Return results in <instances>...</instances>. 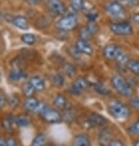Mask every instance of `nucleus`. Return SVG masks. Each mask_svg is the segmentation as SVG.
<instances>
[{
  "label": "nucleus",
  "mask_w": 139,
  "mask_h": 146,
  "mask_svg": "<svg viewBox=\"0 0 139 146\" xmlns=\"http://www.w3.org/2000/svg\"><path fill=\"white\" fill-rule=\"evenodd\" d=\"M7 146H18V145H17V142L15 141V139L9 138L7 139Z\"/></svg>",
  "instance_id": "39"
},
{
  "label": "nucleus",
  "mask_w": 139,
  "mask_h": 146,
  "mask_svg": "<svg viewBox=\"0 0 139 146\" xmlns=\"http://www.w3.org/2000/svg\"><path fill=\"white\" fill-rule=\"evenodd\" d=\"M27 77V75L25 73L24 70L21 68H14L12 69L10 74H9V78H10V80H12V81H21L23 79Z\"/></svg>",
  "instance_id": "18"
},
{
  "label": "nucleus",
  "mask_w": 139,
  "mask_h": 146,
  "mask_svg": "<svg viewBox=\"0 0 139 146\" xmlns=\"http://www.w3.org/2000/svg\"><path fill=\"white\" fill-rule=\"evenodd\" d=\"M108 146H125V145H124V143L121 140H119V139H112L110 141V143L108 144Z\"/></svg>",
  "instance_id": "37"
},
{
  "label": "nucleus",
  "mask_w": 139,
  "mask_h": 146,
  "mask_svg": "<svg viewBox=\"0 0 139 146\" xmlns=\"http://www.w3.org/2000/svg\"><path fill=\"white\" fill-rule=\"evenodd\" d=\"M126 67L131 73L136 76H139V60H130Z\"/></svg>",
  "instance_id": "27"
},
{
  "label": "nucleus",
  "mask_w": 139,
  "mask_h": 146,
  "mask_svg": "<svg viewBox=\"0 0 139 146\" xmlns=\"http://www.w3.org/2000/svg\"><path fill=\"white\" fill-rule=\"evenodd\" d=\"M40 116H41L44 122L49 123V124H59V123H61L63 121L62 114L57 109H53V108H50V107H47V109Z\"/></svg>",
  "instance_id": "4"
},
{
  "label": "nucleus",
  "mask_w": 139,
  "mask_h": 146,
  "mask_svg": "<svg viewBox=\"0 0 139 146\" xmlns=\"http://www.w3.org/2000/svg\"><path fill=\"white\" fill-rule=\"evenodd\" d=\"M14 123L18 127H26V126H28L30 124V117L25 115V114H21V115H18V116L14 117Z\"/></svg>",
  "instance_id": "22"
},
{
  "label": "nucleus",
  "mask_w": 139,
  "mask_h": 146,
  "mask_svg": "<svg viewBox=\"0 0 139 146\" xmlns=\"http://www.w3.org/2000/svg\"><path fill=\"white\" fill-rule=\"evenodd\" d=\"M115 60L118 64L122 65V66H125V65H127V63L130 62V57H128V54H127L123 49L119 48L118 52L116 54Z\"/></svg>",
  "instance_id": "19"
},
{
  "label": "nucleus",
  "mask_w": 139,
  "mask_h": 146,
  "mask_svg": "<svg viewBox=\"0 0 139 146\" xmlns=\"http://www.w3.org/2000/svg\"><path fill=\"white\" fill-rule=\"evenodd\" d=\"M86 124L89 128H103L104 126H106L108 124V121L104 117L103 115L98 113H89L86 117Z\"/></svg>",
  "instance_id": "6"
},
{
  "label": "nucleus",
  "mask_w": 139,
  "mask_h": 146,
  "mask_svg": "<svg viewBox=\"0 0 139 146\" xmlns=\"http://www.w3.org/2000/svg\"><path fill=\"white\" fill-rule=\"evenodd\" d=\"M11 23H12L15 27H17V28H19V29H23V30H26V29L29 28V23L25 16L18 15V16L12 17Z\"/></svg>",
  "instance_id": "14"
},
{
  "label": "nucleus",
  "mask_w": 139,
  "mask_h": 146,
  "mask_svg": "<svg viewBox=\"0 0 139 146\" xmlns=\"http://www.w3.org/2000/svg\"><path fill=\"white\" fill-rule=\"evenodd\" d=\"M5 104H8V98L5 96V94L3 93V91L0 90V109L3 108Z\"/></svg>",
  "instance_id": "35"
},
{
  "label": "nucleus",
  "mask_w": 139,
  "mask_h": 146,
  "mask_svg": "<svg viewBox=\"0 0 139 146\" xmlns=\"http://www.w3.org/2000/svg\"><path fill=\"white\" fill-rule=\"evenodd\" d=\"M133 146H139V140H135L133 142Z\"/></svg>",
  "instance_id": "42"
},
{
  "label": "nucleus",
  "mask_w": 139,
  "mask_h": 146,
  "mask_svg": "<svg viewBox=\"0 0 139 146\" xmlns=\"http://www.w3.org/2000/svg\"><path fill=\"white\" fill-rule=\"evenodd\" d=\"M46 137L44 133H37L32 140L31 146H45Z\"/></svg>",
  "instance_id": "26"
},
{
  "label": "nucleus",
  "mask_w": 139,
  "mask_h": 146,
  "mask_svg": "<svg viewBox=\"0 0 139 146\" xmlns=\"http://www.w3.org/2000/svg\"><path fill=\"white\" fill-rule=\"evenodd\" d=\"M96 31H98V26L95 25V23H89L87 26L82 27V30H80V32H79L80 38L88 41L93 36Z\"/></svg>",
  "instance_id": "10"
},
{
  "label": "nucleus",
  "mask_w": 139,
  "mask_h": 146,
  "mask_svg": "<svg viewBox=\"0 0 139 146\" xmlns=\"http://www.w3.org/2000/svg\"><path fill=\"white\" fill-rule=\"evenodd\" d=\"M55 146H64V145H55Z\"/></svg>",
  "instance_id": "43"
},
{
  "label": "nucleus",
  "mask_w": 139,
  "mask_h": 146,
  "mask_svg": "<svg viewBox=\"0 0 139 146\" xmlns=\"http://www.w3.org/2000/svg\"><path fill=\"white\" fill-rule=\"evenodd\" d=\"M63 111H64V113L62 115V117H63V119H64L65 122L70 123L75 118V111H74V109L72 107H66Z\"/></svg>",
  "instance_id": "29"
},
{
  "label": "nucleus",
  "mask_w": 139,
  "mask_h": 146,
  "mask_svg": "<svg viewBox=\"0 0 139 146\" xmlns=\"http://www.w3.org/2000/svg\"><path fill=\"white\" fill-rule=\"evenodd\" d=\"M86 17L87 19L89 21V23H94L98 17V14L96 12H94V11H89V12L86 13Z\"/></svg>",
  "instance_id": "33"
},
{
  "label": "nucleus",
  "mask_w": 139,
  "mask_h": 146,
  "mask_svg": "<svg viewBox=\"0 0 139 146\" xmlns=\"http://www.w3.org/2000/svg\"><path fill=\"white\" fill-rule=\"evenodd\" d=\"M89 82L85 77H78L75 79L73 84L69 88V92L73 95H80V94L86 91L89 88Z\"/></svg>",
  "instance_id": "8"
},
{
  "label": "nucleus",
  "mask_w": 139,
  "mask_h": 146,
  "mask_svg": "<svg viewBox=\"0 0 139 146\" xmlns=\"http://www.w3.org/2000/svg\"><path fill=\"white\" fill-rule=\"evenodd\" d=\"M119 47L117 44H108L103 48V56L107 60H115L116 54L118 52Z\"/></svg>",
  "instance_id": "12"
},
{
  "label": "nucleus",
  "mask_w": 139,
  "mask_h": 146,
  "mask_svg": "<svg viewBox=\"0 0 139 146\" xmlns=\"http://www.w3.org/2000/svg\"><path fill=\"white\" fill-rule=\"evenodd\" d=\"M93 89L96 93L100 94V95H103V96H107V95H109V93H110L109 89L106 88V86L103 84V83H101V82H95L93 84Z\"/></svg>",
  "instance_id": "23"
},
{
  "label": "nucleus",
  "mask_w": 139,
  "mask_h": 146,
  "mask_svg": "<svg viewBox=\"0 0 139 146\" xmlns=\"http://www.w3.org/2000/svg\"><path fill=\"white\" fill-rule=\"evenodd\" d=\"M132 19H133V21H134L135 24L139 25V13H136V14H134V15L132 16Z\"/></svg>",
  "instance_id": "40"
},
{
  "label": "nucleus",
  "mask_w": 139,
  "mask_h": 146,
  "mask_svg": "<svg viewBox=\"0 0 139 146\" xmlns=\"http://www.w3.org/2000/svg\"><path fill=\"white\" fill-rule=\"evenodd\" d=\"M46 3L49 11L55 15H63L65 14V7L61 0H46Z\"/></svg>",
  "instance_id": "9"
},
{
  "label": "nucleus",
  "mask_w": 139,
  "mask_h": 146,
  "mask_svg": "<svg viewBox=\"0 0 139 146\" xmlns=\"http://www.w3.org/2000/svg\"><path fill=\"white\" fill-rule=\"evenodd\" d=\"M62 68H63V73L65 74V76L67 77H74L76 74V67L71 63H65Z\"/></svg>",
  "instance_id": "30"
},
{
  "label": "nucleus",
  "mask_w": 139,
  "mask_h": 146,
  "mask_svg": "<svg viewBox=\"0 0 139 146\" xmlns=\"http://www.w3.org/2000/svg\"><path fill=\"white\" fill-rule=\"evenodd\" d=\"M90 138L86 133H78L74 137L72 146H90Z\"/></svg>",
  "instance_id": "13"
},
{
  "label": "nucleus",
  "mask_w": 139,
  "mask_h": 146,
  "mask_svg": "<svg viewBox=\"0 0 139 146\" xmlns=\"http://www.w3.org/2000/svg\"><path fill=\"white\" fill-rule=\"evenodd\" d=\"M18 102H19V100H18V98H17L15 95H12L11 97L8 98V104L10 105L11 108H16L17 105H18Z\"/></svg>",
  "instance_id": "34"
},
{
  "label": "nucleus",
  "mask_w": 139,
  "mask_h": 146,
  "mask_svg": "<svg viewBox=\"0 0 139 146\" xmlns=\"http://www.w3.org/2000/svg\"><path fill=\"white\" fill-rule=\"evenodd\" d=\"M50 81H51V83H53L55 86H57V88H61V86H63L64 85V82H65V80H64V77L62 76L61 74H53V76L50 77Z\"/></svg>",
  "instance_id": "25"
},
{
  "label": "nucleus",
  "mask_w": 139,
  "mask_h": 146,
  "mask_svg": "<svg viewBox=\"0 0 139 146\" xmlns=\"http://www.w3.org/2000/svg\"><path fill=\"white\" fill-rule=\"evenodd\" d=\"M111 84L114 86V89L120 95H122V96L131 97L132 95H133V88H132V85L127 81H125L124 78L121 75H119V74H115L111 77Z\"/></svg>",
  "instance_id": "2"
},
{
  "label": "nucleus",
  "mask_w": 139,
  "mask_h": 146,
  "mask_svg": "<svg viewBox=\"0 0 139 146\" xmlns=\"http://www.w3.org/2000/svg\"><path fill=\"white\" fill-rule=\"evenodd\" d=\"M130 104H131L132 108H134V109H136V110H139V98L138 97L131 98Z\"/></svg>",
  "instance_id": "36"
},
{
  "label": "nucleus",
  "mask_w": 139,
  "mask_h": 146,
  "mask_svg": "<svg viewBox=\"0 0 139 146\" xmlns=\"http://www.w3.org/2000/svg\"><path fill=\"white\" fill-rule=\"evenodd\" d=\"M77 24L78 19L75 13H67L60 18V21L57 23V27L62 31H71L77 27Z\"/></svg>",
  "instance_id": "3"
},
{
  "label": "nucleus",
  "mask_w": 139,
  "mask_h": 146,
  "mask_svg": "<svg viewBox=\"0 0 139 146\" xmlns=\"http://www.w3.org/2000/svg\"><path fill=\"white\" fill-rule=\"evenodd\" d=\"M70 3L74 12H80L85 9V0H71Z\"/></svg>",
  "instance_id": "28"
},
{
  "label": "nucleus",
  "mask_w": 139,
  "mask_h": 146,
  "mask_svg": "<svg viewBox=\"0 0 139 146\" xmlns=\"http://www.w3.org/2000/svg\"><path fill=\"white\" fill-rule=\"evenodd\" d=\"M127 131H128L132 135H137V137H139V118L135 123H133L131 126H128Z\"/></svg>",
  "instance_id": "32"
},
{
  "label": "nucleus",
  "mask_w": 139,
  "mask_h": 146,
  "mask_svg": "<svg viewBox=\"0 0 139 146\" xmlns=\"http://www.w3.org/2000/svg\"><path fill=\"white\" fill-rule=\"evenodd\" d=\"M21 41L27 45H34L35 42H37V37L34 36L33 34H31V33H25V34L21 35Z\"/></svg>",
  "instance_id": "31"
},
{
  "label": "nucleus",
  "mask_w": 139,
  "mask_h": 146,
  "mask_svg": "<svg viewBox=\"0 0 139 146\" xmlns=\"http://www.w3.org/2000/svg\"><path fill=\"white\" fill-rule=\"evenodd\" d=\"M107 110L111 116L117 119H126L131 115V110L128 108V106L117 99H114L108 104Z\"/></svg>",
  "instance_id": "1"
},
{
  "label": "nucleus",
  "mask_w": 139,
  "mask_h": 146,
  "mask_svg": "<svg viewBox=\"0 0 139 146\" xmlns=\"http://www.w3.org/2000/svg\"><path fill=\"white\" fill-rule=\"evenodd\" d=\"M0 17H1V14H0Z\"/></svg>",
  "instance_id": "44"
},
{
  "label": "nucleus",
  "mask_w": 139,
  "mask_h": 146,
  "mask_svg": "<svg viewBox=\"0 0 139 146\" xmlns=\"http://www.w3.org/2000/svg\"><path fill=\"white\" fill-rule=\"evenodd\" d=\"M53 106L59 110H64L67 107V99L63 94H57L53 102Z\"/></svg>",
  "instance_id": "16"
},
{
  "label": "nucleus",
  "mask_w": 139,
  "mask_h": 146,
  "mask_svg": "<svg viewBox=\"0 0 139 146\" xmlns=\"http://www.w3.org/2000/svg\"><path fill=\"white\" fill-rule=\"evenodd\" d=\"M120 1H122L124 4L130 5V7H136V5H138L139 4L138 0H120Z\"/></svg>",
  "instance_id": "38"
},
{
  "label": "nucleus",
  "mask_w": 139,
  "mask_h": 146,
  "mask_svg": "<svg viewBox=\"0 0 139 146\" xmlns=\"http://www.w3.org/2000/svg\"><path fill=\"white\" fill-rule=\"evenodd\" d=\"M39 104H40V102L37 100V98H34V97L26 98V100H25V102H24V108L26 111L34 113L37 108V106H39Z\"/></svg>",
  "instance_id": "17"
},
{
  "label": "nucleus",
  "mask_w": 139,
  "mask_h": 146,
  "mask_svg": "<svg viewBox=\"0 0 139 146\" xmlns=\"http://www.w3.org/2000/svg\"><path fill=\"white\" fill-rule=\"evenodd\" d=\"M29 81L31 82V84L33 85V88L35 89L37 92H42L45 90V81L40 76H32L29 79Z\"/></svg>",
  "instance_id": "15"
},
{
  "label": "nucleus",
  "mask_w": 139,
  "mask_h": 146,
  "mask_svg": "<svg viewBox=\"0 0 139 146\" xmlns=\"http://www.w3.org/2000/svg\"><path fill=\"white\" fill-rule=\"evenodd\" d=\"M111 32L117 34V35H131L133 33V28L132 26L126 21H118V23H112L109 26Z\"/></svg>",
  "instance_id": "5"
},
{
  "label": "nucleus",
  "mask_w": 139,
  "mask_h": 146,
  "mask_svg": "<svg viewBox=\"0 0 139 146\" xmlns=\"http://www.w3.org/2000/svg\"><path fill=\"white\" fill-rule=\"evenodd\" d=\"M0 146H7V140L0 137Z\"/></svg>",
  "instance_id": "41"
},
{
  "label": "nucleus",
  "mask_w": 139,
  "mask_h": 146,
  "mask_svg": "<svg viewBox=\"0 0 139 146\" xmlns=\"http://www.w3.org/2000/svg\"><path fill=\"white\" fill-rule=\"evenodd\" d=\"M35 92H37V91H35V89L33 88V85L31 84V82L29 81V80L26 82L24 84V86H23V94H24L27 98L33 97V95H34Z\"/></svg>",
  "instance_id": "24"
},
{
  "label": "nucleus",
  "mask_w": 139,
  "mask_h": 146,
  "mask_svg": "<svg viewBox=\"0 0 139 146\" xmlns=\"http://www.w3.org/2000/svg\"><path fill=\"white\" fill-rule=\"evenodd\" d=\"M112 140L111 139V132L108 129H102L101 132H100V135H98V141L102 145H108L110 141Z\"/></svg>",
  "instance_id": "20"
},
{
  "label": "nucleus",
  "mask_w": 139,
  "mask_h": 146,
  "mask_svg": "<svg viewBox=\"0 0 139 146\" xmlns=\"http://www.w3.org/2000/svg\"><path fill=\"white\" fill-rule=\"evenodd\" d=\"M75 48L78 50V52L80 54H86V56H92L93 53V48L92 46L89 44V42L86 40H82L79 38L76 44H75Z\"/></svg>",
  "instance_id": "11"
},
{
  "label": "nucleus",
  "mask_w": 139,
  "mask_h": 146,
  "mask_svg": "<svg viewBox=\"0 0 139 146\" xmlns=\"http://www.w3.org/2000/svg\"><path fill=\"white\" fill-rule=\"evenodd\" d=\"M14 117L11 116V115H8L2 119V123L1 125L3 127V129L7 131V132H13V125H14Z\"/></svg>",
  "instance_id": "21"
},
{
  "label": "nucleus",
  "mask_w": 139,
  "mask_h": 146,
  "mask_svg": "<svg viewBox=\"0 0 139 146\" xmlns=\"http://www.w3.org/2000/svg\"><path fill=\"white\" fill-rule=\"evenodd\" d=\"M105 10H106V12L111 15L112 17H116V18H119V17H122L124 15V7L122 5L121 2H119V1H109V2H107L105 4Z\"/></svg>",
  "instance_id": "7"
}]
</instances>
